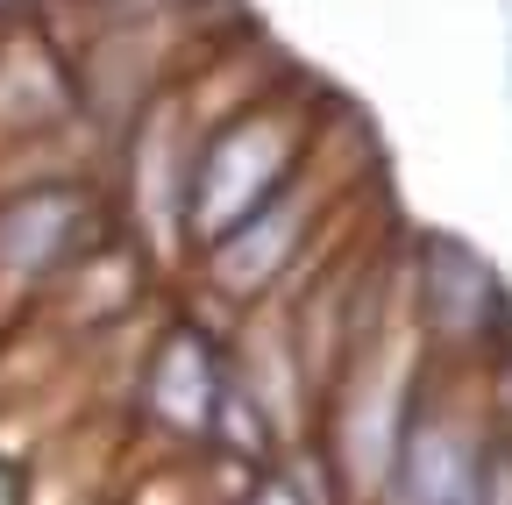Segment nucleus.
Listing matches in <instances>:
<instances>
[{
    "mask_svg": "<svg viewBox=\"0 0 512 505\" xmlns=\"http://www.w3.org/2000/svg\"><path fill=\"white\" fill-rule=\"evenodd\" d=\"M114 235H121V214L107 207V193L79 178L0 193V292H50Z\"/></svg>",
    "mask_w": 512,
    "mask_h": 505,
    "instance_id": "obj_2",
    "label": "nucleus"
},
{
    "mask_svg": "<svg viewBox=\"0 0 512 505\" xmlns=\"http://www.w3.org/2000/svg\"><path fill=\"white\" fill-rule=\"evenodd\" d=\"M505 328V292L491 264L456 235H427L413 249V335L448 342V349H477Z\"/></svg>",
    "mask_w": 512,
    "mask_h": 505,
    "instance_id": "obj_5",
    "label": "nucleus"
},
{
    "mask_svg": "<svg viewBox=\"0 0 512 505\" xmlns=\"http://www.w3.org/2000/svg\"><path fill=\"white\" fill-rule=\"evenodd\" d=\"M477 505H512V434H484V456H477Z\"/></svg>",
    "mask_w": 512,
    "mask_h": 505,
    "instance_id": "obj_7",
    "label": "nucleus"
},
{
    "mask_svg": "<svg viewBox=\"0 0 512 505\" xmlns=\"http://www.w3.org/2000/svg\"><path fill=\"white\" fill-rule=\"evenodd\" d=\"M221 392H228V363H221L214 335L200 321H171L157 335V349L143 356V420L178 441H207Z\"/></svg>",
    "mask_w": 512,
    "mask_h": 505,
    "instance_id": "obj_6",
    "label": "nucleus"
},
{
    "mask_svg": "<svg viewBox=\"0 0 512 505\" xmlns=\"http://www.w3.org/2000/svg\"><path fill=\"white\" fill-rule=\"evenodd\" d=\"M0 8H8V0H0Z\"/></svg>",
    "mask_w": 512,
    "mask_h": 505,
    "instance_id": "obj_9",
    "label": "nucleus"
},
{
    "mask_svg": "<svg viewBox=\"0 0 512 505\" xmlns=\"http://www.w3.org/2000/svg\"><path fill=\"white\" fill-rule=\"evenodd\" d=\"M328 214V200H320V185H306V171L285 185L278 200H264L249 221H235L221 242L200 249V271L214 292L256 306L278 278H292V264L306 257V242H313V221Z\"/></svg>",
    "mask_w": 512,
    "mask_h": 505,
    "instance_id": "obj_3",
    "label": "nucleus"
},
{
    "mask_svg": "<svg viewBox=\"0 0 512 505\" xmlns=\"http://www.w3.org/2000/svg\"><path fill=\"white\" fill-rule=\"evenodd\" d=\"M242 505H306V491H299L292 477H256V484L242 491Z\"/></svg>",
    "mask_w": 512,
    "mask_h": 505,
    "instance_id": "obj_8",
    "label": "nucleus"
},
{
    "mask_svg": "<svg viewBox=\"0 0 512 505\" xmlns=\"http://www.w3.org/2000/svg\"><path fill=\"white\" fill-rule=\"evenodd\" d=\"M100 8H107V0H100Z\"/></svg>",
    "mask_w": 512,
    "mask_h": 505,
    "instance_id": "obj_10",
    "label": "nucleus"
},
{
    "mask_svg": "<svg viewBox=\"0 0 512 505\" xmlns=\"http://www.w3.org/2000/svg\"><path fill=\"white\" fill-rule=\"evenodd\" d=\"M484 420H470L448 399H420L399 427V456L384 477L392 505H477V456H484Z\"/></svg>",
    "mask_w": 512,
    "mask_h": 505,
    "instance_id": "obj_4",
    "label": "nucleus"
},
{
    "mask_svg": "<svg viewBox=\"0 0 512 505\" xmlns=\"http://www.w3.org/2000/svg\"><path fill=\"white\" fill-rule=\"evenodd\" d=\"M306 157H313V100L299 86L256 93L249 107L207 121L200 150H192V171H185V214H178L185 249L200 257L235 221H249L264 200H278L306 171Z\"/></svg>",
    "mask_w": 512,
    "mask_h": 505,
    "instance_id": "obj_1",
    "label": "nucleus"
}]
</instances>
